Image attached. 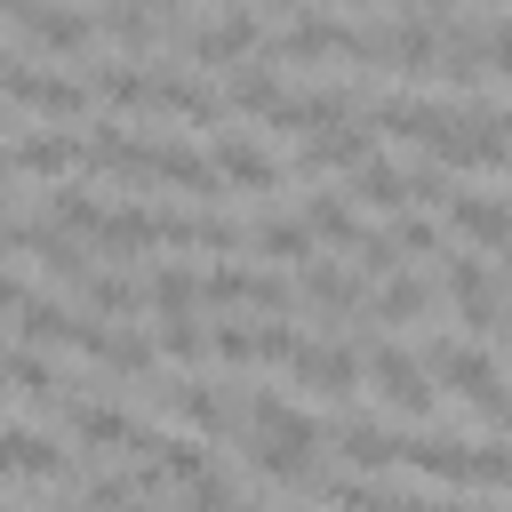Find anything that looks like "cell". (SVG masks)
<instances>
[{"mask_svg": "<svg viewBox=\"0 0 512 512\" xmlns=\"http://www.w3.org/2000/svg\"><path fill=\"white\" fill-rule=\"evenodd\" d=\"M424 376L448 384L456 400H472L488 424L512 416V392H504V376H496V360H488L480 344H448V336H432V344H424Z\"/></svg>", "mask_w": 512, "mask_h": 512, "instance_id": "1", "label": "cell"}, {"mask_svg": "<svg viewBox=\"0 0 512 512\" xmlns=\"http://www.w3.org/2000/svg\"><path fill=\"white\" fill-rule=\"evenodd\" d=\"M368 392L392 408V416H408V424H424L432 416V376H424V360L408 352V344H384V336H368Z\"/></svg>", "mask_w": 512, "mask_h": 512, "instance_id": "2", "label": "cell"}, {"mask_svg": "<svg viewBox=\"0 0 512 512\" xmlns=\"http://www.w3.org/2000/svg\"><path fill=\"white\" fill-rule=\"evenodd\" d=\"M0 96H16V104L40 112V120H80V112H88V80L40 72V64H24V56H0Z\"/></svg>", "mask_w": 512, "mask_h": 512, "instance_id": "3", "label": "cell"}, {"mask_svg": "<svg viewBox=\"0 0 512 512\" xmlns=\"http://www.w3.org/2000/svg\"><path fill=\"white\" fill-rule=\"evenodd\" d=\"M288 376H296L304 392H320V400H344V392L360 384V352H352V344H312V336H296Z\"/></svg>", "mask_w": 512, "mask_h": 512, "instance_id": "4", "label": "cell"}, {"mask_svg": "<svg viewBox=\"0 0 512 512\" xmlns=\"http://www.w3.org/2000/svg\"><path fill=\"white\" fill-rule=\"evenodd\" d=\"M0 472H24V480H64V488H80V464L48 440V432H32V424H0Z\"/></svg>", "mask_w": 512, "mask_h": 512, "instance_id": "5", "label": "cell"}, {"mask_svg": "<svg viewBox=\"0 0 512 512\" xmlns=\"http://www.w3.org/2000/svg\"><path fill=\"white\" fill-rule=\"evenodd\" d=\"M184 48H192L200 64H248V56H264V24H256V8H224V16H208Z\"/></svg>", "mask_w": 512, "mask_h": 512, "instance_id": "6", "label": "cell"}, {"mask_svg": "<svg viewBox=\"0 0 512 512\" xmlns=\"http://www.w3.org/2000/svg\"><path fill=\"white\" fill-rule=\"evenodd\" d=\"M144 176H152V184H176V192H200V200H216V192H224L216 160H200V152H192V144H176V136H144Z\"/></svg>", "mask_w": 512, "mask_h": 512, "instance_id": "7", "label": "cell"}, {"mask_svg": "<svg viewBox=\"0 0 512 512\" xmlns=\"http://www.w3.org/2000/svg\"><path fill=\"white\" fill-rule=\"evenodd\" d=\"M208 160H216L224 184H248V192H280V184H288V168H280L256 136H240V128H216V152H208Z\"/></svg>", "mask_w": 512, "mask_h": 512, "instance_id": "8", "label": "cell"}, {"mask_svg": "<svg viewBox=\"0 0 512 512\" xmlns=\"http://www.w3.org/2000/svg\"><path fill=\"white\" fill-rule=\"evenodd\" d=\"M440 280H448V296H456L464 328H504V288L488 280V264H480V256H448V264H440Z\"/></svg>", "mask_w": 512, "mask_h": 512, "instance_id": "9", "label": "cell"}, {"mask_svg": "<svg viewBox=\"0 0 512 512\" xmlns=\"http://www.w3.org/2000/svg\"><path fill=\"white\" fill-rule=\"evenodd\" d=\"M152 384H160V408H168L184 432H200V440L232 432V400H224V392H208V384H192V376H152Z\"/></svg>", "mask_w": 512, "mask_h": 512, "instance_id": "10", "label": "cell"}, {"mask_svg": "<svg viewBox=\"0 0 512 512\" xmlns=\"http://www.w3.org/2000/svg\"><path fill=\"white\" fill-rule=\"evenodd\" d=\"M152 112H168V120H200V128H224V96L208 88V80H192V72H152Z\"/></svg>", "mask_w": 512, "mask_h": 512, "instance_id": "11", "label": "cell"}, {"mask_svg": "<svg viewBox=\"0 0 512 512\" xmlns=\"http://www.w3.org/2000/svg\"><path fill=\"white\" fill-rule=\"evenodd\" d=\"M448 224H456L472 248L512 256V200H496V192H456V200H448Z\"/></svg>", "mask_w": 512, "mask_h": 512, "instance_id": "12", "label": "cell"}, {"mask_svg": "<svg viewBox=\"0 0 512 512\" xmlns=\"http://www.w3.org/2000/svg\"><path fill=\"white\" fill-rule=\"evenodd\" d=\"M424 304H432V280H416V272H384V288L360 304V336H384V328L416 320Z\"/></svg>", "mask_w": 512, "mask_h": 512, "instance_id": "13", "label": "cell"}, {"mask_svg": "<svg viewBox=\"0 0 512 512\" xmlns=\"http://www.w3.org/2000/svg\"><path fill=\"white\" fill-rule=\"evenodd\" d=\"M16 24H24L40 48H56V56H80V48L96 40V16H80V8H56V0H32V8H16Z\"/></svg>", "mask_w": 512, "mask_h": 512, "instance_id": "14", "label": "cell"}, {"mask_svg": "<svg viewBox=\"0 0 512 512\" xmlns=\"http://www.w3.org/2000/svg\"><path fill=\"white\" fill-rule=\"evenodd\" d=\"M72 160H80V136H64V128H32V136H16V144H8V160H0V168H8V176H56V184H64V168H72Z\"/></svg>", "mask_w": 512, "mask_h": 512, "instance_id": "15", "label": "cell"}, {"mask_svg": "<svg viewBox=\"0 0 512 512\" xmlns=\"http://www.w3.org/2000/svg\"><path fill=\"white\" fill-rule=\"evenodd\" d=\"M16 248L40 256L48 280H88V248H80V232H64V224H16Z\"/></svg>", "mask_w": 512, "mask_h": 512, "instance_id": "16", "label": "cell"}, {"mask_svg": "<svg viewBox=\"0 0 512 512\" xmlns=\"http://www.w3.org/2000/svg\"><path fill=\"white\" fill-rule=\"evenodd\" d=\"M400 464H416L424 480H472V440H456V432H400Z\"/></svg>", "mask_w": 512, "mask_h": 512, "instance_id": "17", "label": "cell"}, {"mask_svg": "<svg viewBox=\"0 0 512 512\" xmlns=\"http://www.w3.org/2000/svg\"><path fill=\"white\" fill-rule=\"evenodd\" d=\"M368 152H376V136H368L360 120H344V128H312L304 152H296V168H304V176H320V168H360Z\"/></svg>", "mask_w": 512, "mask_h": 512, "instance_id": "18", "label": "cell"}, {"mask_svg": "<svg viewBox=\"0 0 512 512\" xmlns=\"http://www.w3.org/2000/svg\"><path fill=\"white\" fill-rule=\"evenodd\" d=\"M336 448H344V464H352V472H384V464H400V424L344 416V424H336Z\"/></svg>", "mask_w": 512, "mask_h": 512, "instance_id": "19", "label": "cell"}, {"mask_svg": "<svg viewBox=\"0 0 512 512\" xmlns=\"http://www.w3.org/2000/svg\"><path fill=\"white\" fill-rule=\"evenodd\" d=\"M296 272H304V288H296V296H304L312 312H352V320H360V304H368L360 272H344V264H320V256H312V264H296Z\"/></svg>", "mask_w": 512, "mask_h": 512, "instance_id": "20", "label": "cell"}, {"mask_svg": "<svg viewBox=\"0 0 512 512\" xmlns=\"http://www.w3.org/2000/svg\"><path fill=\"white\" fill-rule=\"evenodd\" d=\"M384 64L392 72H440V24L432 16H408L384 32Z\"/></svg>", "mask_w": 512, "mask_h": 512, "instance_id": "21", "label": "cell"}, {"mask_svg": "<svg viewBox=\"0 0 512 512\" xmlns=\"http://www.w3.org/2000/svg\"><path fill=\"white\" fill-rule=\"evenodd\" d=\"M344 200H360V208H384V216H400V208H408V168H400V160H376V152H368V160L352 168V192H344Z\"/></svg>", "mask_w": 512, "mask_h": 512, "instance_id": "22", "label": "cell"}, {"mask_svg": "<svg viewBox=\"0 0 512 512\" xmlns=\"http://www.w3.org/2000/svg\"><path fill=\"white\" fill-rule=\"evenodd\" d=\"M24 344L40 352V344H80V328H88V312H72L64 296H24Z\"/></svg>", "mask_w": 512, "mask_h": 512, "instance_id": "23", "label": "cell"}, {"mask_svg": "<svg viewBox=\"0 0 512 512\" xmlns=\"http://www.w3.org/2000/svg\"><path fill=\"white\" fill-rule=\"evenodd\" d=\"M296 224H304L312 240H328V248H352V240L368 232V224L352 216V200H344V192H304V216H296Z\"/></svg>", "mask_w": 512, "mask_h": 512, "instance_id": "24", "label": "cell"}, {"mask_svg": "<svg viewBox=\"0 0 512 512\" xmlns=\"http://www.w3.org/2000/svg\"><path fill=\"white\" fill-rule=\"evenodd\" d=\"M272 104H280V72H272L264 56L232 64V80H224V112H272Z\"/></svg>", "mask_w": 512, "mask_h": 512, "instance_id": "25", "label": "cell"}, {"mask_svg": "<svg viewBox=\"0 0 512 512\" xmlns=\"http://www.w3.org/2000/svg\"><path fill=\"white\" fill-rule=\"evenodd\" d=\"M72 432H80V448H128L136 416L112 408V400H72Z\"/></svg>", "mask_w": 512, "mask_h": 512, "instance_id": "26", "label": "cell"}, {"mask_svg": "<svg viewBox=\"0 0 512 512\" xmlns=\"http://www.w3.org/2000/svg\"><path fill=\"white\" fill-rule=\"evenodd\" d=\"M88 96L128 104V112H152V72H136V64H88Z\"/></svg>", "mask_w": 512, "mask_h": 512, "instance_id": "27", "label": "cell"}, {"mask_svg": "<svg viewBox=\"0 0 512 512\" xmlns=\"http://www.w3.org/2000/svg\"><path fill=\"white\" fill-rule=\"evenodd\" d=\"M248 248H264V256H280V264H312V256H320V240H312L296 216H264V224H248Z\"/></svg>", "mask_w": 512, "mask_h": 512, "instance_id": "28", "label": "cell"}, {"mask_svg": "<svg viewBox=\"0 0 512 512\" xmlns=\"http://www.w3.org/2000/svg\"><path fill=\"white\" fill-rule=\"evenodd\" d=\"M80 296H88V312H96V320H128V312L144 304V280H136V272H88V280H80Z\"/></svg>", "mask_w": 512, "mask_h": 512, "instance_id": "29", "label": "cell"}, {"mask_svg": "<svg viewBox=\"0 0 512 512\" xmlns=\"http://www.w3.org/2000/svg\"><path fill=\"white\" fill-rule=\"evenodd\" d=\"M184 248L240 256V248H248V224H232V216H216V208H184Z\"/></svg>", "mask_w": 512, "mask_h": 512, "instance_id": "30", "label": "cell"}, {"mask_svg": "<svg viewBox=\"0 0 512 512\" xmlns=\"http://www.w3.org/2000/svg\"><path fill=\"white\" fill-rule=\"evenodd\" d=\"M144 296H152L160 320H184V312L200 304V272H192V264H160V272L144 280Z\"/></svg>", "mask_w": 512, "mask_h": 512, "instance_id": "31", "label": "cell"}, {"mask_svg": "<svg viewBox=\"0 0 512 512\" xmlns=\"http://www.w3.org/2000/svg\"><path fill=\"white\" fill-rule=\"evenodd\" d=\"M48 224H64V232H88V240H96L104 208H96V192H80V184H56V192H48Z\"/></svg>", "mask_w": 512, "mask_h": 512, "instance_id": "32", "label": "cell"}, {"mask_svg": "<svg viewBox=\"0 0 512 512\" xmlns=\"http://www.w3.org/2000/svg\"><path fill=\"white\" fill-rule=\"evenodd\" d=\"M152 352H160V360H208V328H200L192 312H184V320H160V328H152Z\"/></svg>", "mask_w": 512, "mask_h": 512, "instance_id": "33", "label": "cell"}, {"mask_svg": "<svg viewBox=\"0 0 512 512\" xmlns=\"http://www.w3.org/2000/svg\"><path fill=\"white\" fill-rule=\"evenodd\" d=\"M232 504H240L232 472H224V464H208L200 480H184V504H176V512H232Z\"/></svg>", "mask_w": 512, "mask_h": 512, "instance_id": "34", "label": "cell"}, {"mask_svg": "<svg viewBox=\"0 0 512 512\" xmlns=\"http://www.w3.org/2000/svg\"><path fill=\"white\" fill-rule=\"evenodd\" d=\"M208 352H216L224 368H256V320H216V328H208Z\"/></svg>", "mask_w": 512, "mask_h": 512, "instance_id": "35", "label": "cell"}, {"mask_svg": "<svg viewBox=\"0 0 512 512\" xmlns=\"http://www.w3.org/2000/svg\"><path fill=\"white\" fill-rule=\"evenodd\" d=\"M384 240H392V248H400V264H408V256H432V248H440V224H432V216H408V208H400V216L384 224Z\"/></svg>", "mask_w": 512, "mask_h": 512, "instance_id": "36", "label": "cell"}, {"mask_svg": "<svg viewBox=\"0 0 512 512\" xmlns=\"http://www.w3.org/2000/svg\"><path fill=\"white\" fill-rule=\"evenodd\" d=\"M96 24H104L120 48H160V24H152V16H136V8H112V0H104V16H96Z\"/></svg>", "mask_w": 512, "mask_h": 512, "instance_id": "37", "label": "cell"}, {"mask_svg": "<svg viewBox=\"0 0 512 512\" xmlns=\"http://www.w3.org/2000/svg\"><path fill=\"white\" fill-rule=\"evenodd\" d=\"M472 488H512V440H472Z\"/></svg>", "mask_w": 512, "mask_h": 512, "instance_id": "38", "label": "cell"}, {"mask_svg": "<svg viewBox=\"0 0 512 512\" xmlns=\"http://www.w3.org/2000/svg\"><path fill=\"white\" fill-rule=\"evenodd\" d=\"M352 264H360L368 280H384V272H400V248H392L384 232H360V240H352Z\"/></svg>", "mask_w": 512, "mask_h": 512, "instance_id": "39", "label": "cell"}, {"mask_svg": "<svg viewBox=\"0 0 512 512\" xmlns=\"http://www.w3.org/2000/svg\"><path fill=\"white\" fill-rule=\"evenodd\" d=\"M408 200H416V208H448V200H456L448 168H408Z\"/></svg>", "mask_w": 512, "mask_h": 512, "instance_id": "40", "label": "cell"}, {"mask_svg": "<svg viewBox=\"0 0 512 512\" xmlns=\"http://www.w3.org/2000/svg\"><path fill=\"white\" fill-rule=\"evenodd\" d=\"M480 64H488L496 80H512V24H488V40H480Z\"/></svg>", "mask_w": 512, "mask_h": 512, "instance_id": "41", "label": "cell"}, {"mask_svg": "<svg viewBox=\"0 0 512 512\" xmlns=\"http://www.w3.org/2000/svg\"><path fill=\"white\" fill-rule=\"evenodd\" d=\"M24 296H32V288H24L16 272H0V320H8V312H24Z\"/></svg>", "mask_w": 512, "mask_h": 512, "instance_id": "42", "label": "cell"}, {"mask_svg": "<svg viewBox=\"0 0 512 512\" xmlns=\"http://www.w3.org/2000/svg\"><path fill=\"white\" fill-rule=\"evenodd\" d=\"M112 8H136V16H176L184 0H112Z\"/></svg>", "mask_w": 512, "mask_h": 512, "instance_id": "43", "label": "cell"}, {"mask_svg": "<svg viewBox=\"0 0 512 512\" xmlns=\"http://www.w3.org/2000/svg\"><path fill=\"white\" fill-rule=\"evenodd\" d=\"M488 128H496V136L512 144V104H496V112H488Z\"/></svg>", "mask_w": 512, "mask_h": 512, "instance_id": "44", "label": "cell"}, {"mask_svg": "<svg viewBox=\"0 0 512 512\" xmlns=\"http://www.w3.org/2000/svg\"><path fill=\"white\" fill-rule=\"evenodd\" d=\"M240 8H288V16H296V8H304V0H240Z\"/></svg>", "mask_w": 512, "mask_h": 512, "instance_id": "45", "label": "cell"}, {"mask_svg": "<svg viewBox=\"0 0 512 512\" xmlns=\"http://www.w3.org/2000/svg\"><path fill=\"white\" fill-rule=\"evenodd\" d=\"M416 8H424V16H448V8H456V0H416Z\"/></svg>", "mask_w": 512, "mask_h": 512, "instance_id": "46", "label": "cell"}, {"mask_svg": "<svg viewBox=\"0 0 512 512\" xmlns=\"http://www.w3.org/2000/svg\"><path fill=\"white\" fill-rule=\"evenodd\" d=\"M232 512H272V504H232Z\"/></svg>", "mask_w": 512, "mask_h": 512, "instance_id": "47", "label": "cell"}, {"mask_svg": "<svg viewBox=\"0 0 512 512\" xmlns=\"http://www.w3.org/2000/svg\"><path fill=\"white\" fill-rule=\"evenodd\" d=\"M344 8H376V0H344Z\"/></svg>", "mask_w": 512, "mask_h": 512, "instance_id": "48", "label": "cell"}, {"mask_svg": "<svg viewBox=\"0 0 512 512\" xmlns=\"http://www.w3.org/2000/svg\"><path fill=\"white\" fill-rule=\"evenodd\" d=\"M504 288H512V256H504Z\"/></svg>", "mask_w": 512, "mask_h": 512, "instance_id": "49", "label": "cell"}, {"mask_svg": "<svg viewBox=\"0 0 512 512\" xmlns=\"http://www.w3.org/2000/svg\"><path fill=\"white\" fill-rule=\"evenodd\" d=\"M504 440H512V416H504Z\"/></svg>", "mask_w": 512, "mask_h": 512, "instance_id": "50", "label": "cell"}, {"mask_svg": "<svg viewBox=\"0 0 512 512\" xmlns=\"http://www.w3.org/2000/svg\"><path fill=\"white\" fill-rule=\"evenodd\" d=\"M504 336H512V320H504Z\"/></svg>", "mask_w": 512, "mask_h": 512, "instance_id": "51", "label": "cell"}]
</instances>
